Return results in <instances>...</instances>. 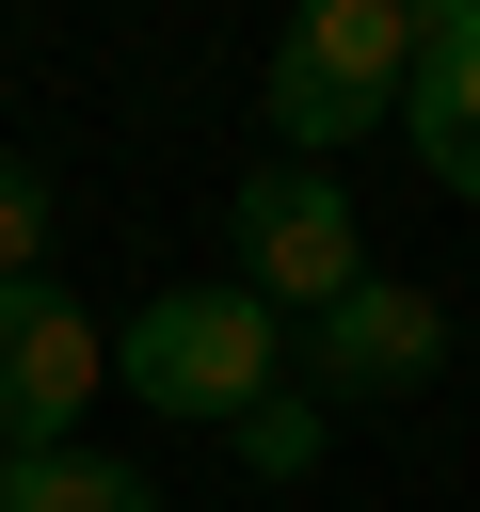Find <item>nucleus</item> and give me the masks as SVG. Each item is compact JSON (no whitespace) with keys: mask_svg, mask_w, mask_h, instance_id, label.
<instances>
[{"mask_svg":"<svg viewBox=\"0 0 480 512\" xmlns=\"http://www.w3.org/2000/svg\"><path fill=\"white\" fill-rule=\"evenodd\" d=\"M400 80H416V0H288L256 112H272L304 160H336V144L400 128Z\"/></svg>","mask_w":480,"mask_h":512,"instance_id":"f257e3e1","label":"nucleus"},{"mask_svg":"<svg viewBox=\"0 0 480 512\" xmlns=\"http://www.w3.org/2000/svg\"><path fill=\"white\" fill-rule=\"evenodd\" d=\"M112 384L144 400V416H240V400H272L288 384V320L240 288V272H208V288H160L128 336H112Z\"/></svg>","mask_w":480,"mask_h":512,"instance_id":"f03ea898","label":"nucleus"},{"mask_svg":"<svg viewBox=\"0 0 480 512\" xmlns=\"http://www.w3.org/2000/svg\"><path fill=\"white\" fill-rule=\"evenodd\" d=\"M224 240H240V288H256L272 320H320L336 288H368V240H352V192H336L320 160H256V176L224 192Z\"/></svg>","mask_w":480,"mask_h":512,"instance_id":"7ed1b4c3","label":"nucleus"},{"mask_svg":"<svg viewBox=\"0 0 480 512\" xmlns=\"http://www.w3.org/2000/svg\"><path fill=\"white\" fill-rule=\"evenodd\" d=\"M80 400H112V336L80 320V288L0 272V448H64Z\"/></svg>","mask_w":480,"mask_h":512,"instance_id":"20e7f679","label":"nucleus"},{"mask_svg":"<svg viewBox=\"0 0 480 512\" xmlns=\"http://www.w3.org/2000/svg\"><path fill=\"white\" fill-rule=\"evenodd\" d=\"M448 368V304L432 288H400V272H368V288H336L320 320H304V400L336 416V400H416Z\"/></svg>","mask_w":480,"mask_h":512,"instance_id":"39448f33","label":"nucleus"},{"mask_svg":"<svg viewBox=\"0 0 480 512\" xmlns=\"http://www.w3.org/2000/svg\"><path fill=\"white\" fill-rule=\"evenodd\" d=\"M0 512H160V480L64 432V448H0Z\"/></svg>","mask_w":480,"mask_h":512,"instance_id":"423d86ee","label":"nucleus"},{"mask_svg":"<svg viewBox=\"0 0 480 512\" xmlns=\"http://www.w3.org/2000/svg\"><path fill=\"white\" fill-rule=\"evenodd\" d=\"M400 128H416V160L480 208V48H416V80H400Z\"/></svg>","mask_w":480,"mask_h":512,"instance_id":"0eeeda50","label":"nucleus"},{"mask_svg":"<svg viewBox=\"0 0 480 512\" xmlns=\"http://www.w3.org/2000/svg\"><path fill=\"white\" fill-rule=\"evenodd\" d=\"M224 448H240L272 496H304V480H320V448H336V416H320L304 384H272V400H240V416H224Z\"/></svg>","mask_w":480,"mask_h":512,"instance_id":"6e6552de","label":"nucleus"},{"mask_svg":"<svg viewBox=\"0 0 480 512\" xmlns=\"http://www.w3.org/2000/svg\"><path fill=\"white\" fill-rule=\"evenodd\" d=\"M32 256H48V176L0 144V272H32Z\"/></svg>","mask_w":480,"mask_h":512,"instance_id":"1a4fd4ad","label":"nucleus"},{"mask_svg":"<svg viewBox=\"0 0 480 512\" xmlns=\"http://www.w3.org/2000/svg\"><path fill=\"white\" fill-rule=\"evenodd\" d=\"M416 48H480V0H416Z\"/></svg>","mask_w":480,"mask_h":512,"instance_id":"9d476101","label":"nucleus"},{"mask_svg":"<svg viewBox=\"0 0 480 512\" xmlns=\"http://www.w3.org/2000/svg\"><path fill=\"white\" fill-rule=\"evenodd\" d=\"M272 512H288V496H272Z\"/></svg>","mask_w":480,"mask_h":512,"instance_id":"9b49d317","label":"nucleus"}]
</instances>
